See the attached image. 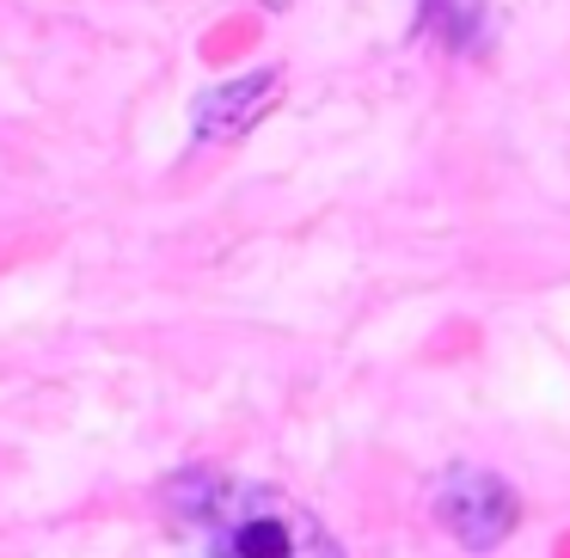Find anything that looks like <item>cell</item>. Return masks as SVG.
I'll use <instances>...</instances> for the list:
<instances>
[{"label":"cell","instance_id":"cell-4","mask_svg":"<svg viewBox=\"0 0 570 558\" xmlns=\"http://www.w3.org/2000/svg\"><path fill=\"white\" fill-rule=\"evenodd\" d=\"M423 13L442 26L448 43H460L466 50L472 38H479V19H484V0H423Z\"/></svg>","mask_w":570,"mask_h":558},{"label":"cell","instance_id":"cell-2","mask_svg":"<svg viewBox=\"0 0 570 558\" xmlns=\"http://www.w3.org/2000/svg\"><path fill=\"white\" fill-rule=\"evenodd\" d=\"M430 509H435V521H442V533H454L466 552H491V546H503L509 533L521 528L515 484H503L497 472H484V467L442 472L435 491H430Z\"/></svg>","mask_w":570,"mask_h":558},{"label":"cell","instance_id":"cell-3","mask_svg":"<svg viewBox=\"0 0 570 558\" xmlns=\"http://www.w3.org/2000/svg\"><path fill=\"white\" fill-rule=\"evenodd\" d=\"M283 99V68H258V75L222 80L197 99L190 124H197V141H239L258 117H271V105Z\"/></svg>","mask_w":570,"mask_h":558},{"label":"cell","instance_id":"cell-1","mask_svg":"<svg viewBox=\"0 0 570 558\" xmlns=\"http://www.w3.org/2000/svg\"><path fill=\"white\" fill-rule=\"evenodd\" d=\"M173 497L197 540V558H344L325 521L276 484L190 472Z\"/></svg>","mask_w":570,"mask_h":558}]
</instances>
